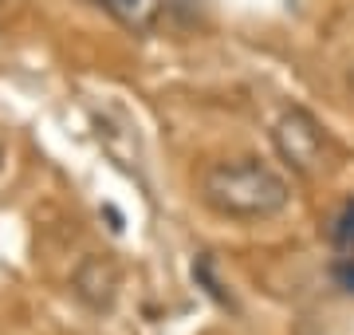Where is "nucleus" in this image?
Wrapping results in <instances>:
<instances>
[{"label": "nucleus", "instance_id": "nucleus-1", "mask_svg": "<svg viewBox=\"0 0 354 335\" xmlns=\"http://www.w3.org/2000/svg\"><path fill=\"white\" fill-rule=\"evenodd\" d=\"M201 197L216 217L268 221L288 209L291 190L283 174H276L260 158H232V162H213L201 174Z\"/></svg>", "mask_w": 354, "mask_h": 335}, {"label": "nucleus", "instance_id": "nucleus-2", "mask_svg": "<svg viewBox=\"0 0 354 335\" xmlns=\"http://www.w3.org/2000/svg\"><path fill=\"white\" fill-rule=\"evenodd\" d=\"M272 142H276L279 158L299 178H319L327 170V158H330L327 134L319 127V118L311 111H304V107H291V111L279 115V123L272 127Z\"/></svg>", "mask_w": 354, "mask_h": 335}, {"label": "nucleus", "instance_id": "nucleus-3", "mask_svg": "<svg viewBox=\"0 0 354 335\" xmlns=\"http://www.w3.org/2000/svg\"><path fill=\"white\" fill-rule=\"evenodd\" d=\"M71 288L75 296L95 311H106L118 296V269H114L106 257H83V264L71 276Z\"/></svg>", "mask_w": 354, "mask_h": 335}, {"label": "nucleus", "instance_id": "nucleus-4", "mask_svg": "<svg viewBox=\"0 0 354 335\" xmlns=\"http://www.w3.org/2000/svg\"><path fill=\"white\" fill-rule=\"evenodd\" d=\"M95 4L111 20H118L127 32H134V36L158 32V24H162V16H165V0H95Z\"/></svg>", "mask_w": 354, "mask_h": 335}, {"label": "nucleus", "instance_id": "nucleus-5", "mask_svg": "<svg viewBox=\"0 0 354 335\" xmlns=\"http://www.w3.org/2000/svg\"><path fill=\"white\" fill-rule=\"evenodd\" d=\"M330 241H335V248H339V257H354V201H346L342 213L335 217Z\"/></svg>", "mask_w": 354, "mask_h": 335}, {"label": "nucleus", "instance_id": "nucleus-6", "mask_svg": "<svg viewBox=\"0 0 354 335\" xmlns=\"http://www.w3.org/2000/svg\"><path fill=\"white\" fill-rule=\"evenodd\" d=\"M335 280H339L346 292H354V257H339V264H335Z\"/></svg>", "mask_w": 354, "mask_h": 335}, {"label": "nucleus", "instance_id": "nucleus-7", "mask_svg": "<svg viewBox=\"0 0 354 335\" xmlns=\"http://www.w3.org/2000/svg\"><path fill=\"white\" fill-rule=\"evenodd\" d=\"M0 170H4V146H0Z\"/></svg>", "mask_w": 354, "mask_h": 335}]
</instances>
